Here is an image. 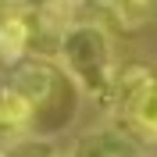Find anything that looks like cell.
I'll list each match as a JSON object with an SVG mask.
<instances>
[{"label":"cell","mask_w":157,"mask_h":157,"mask_svg":"<svg viewBox=\"0 0 157 157\" xmlns=\"http://www.w3.org/2000/svg\"><path fill=\"white\" fill-rule=\"evenodd\" d=\"M0 157H4V150H0Z\"/></svg>","instance_id":"cell-10"},{"label":"cell","mask_w":157,"mask_h":157,"mask_svg":"<svg viewBox=\"0 0 157 157\" xmlns=\"http://www.w3.org/2000/svg\"><path fill=\"white\" fill-rule=\"evenodd\" d=\"M154 82H157V75L147 64H125V68H118L114 86H111V93H107L111 114L121 118V121H128V114L136 111V104L143 100V93H147Z\"/></svg>","instance_id":"cell-2"},{"label":"cell","mask_w":157,"mask_h":157,"mask_svg":"<svg viewBox=\"0 0 157 157\" xmlns=\"http://www.w3.org/2000/svg\"><path fill=\"white\" fill-rule=\"evenodd\" d=\"M71 157H139V143L128 128H93L82 132L71 147Z\"/></svg>","instance_id":"cell-3"},{"label":"cell","mask_w":157,"mask_h":157,"mask_svg":"<svg viewBox=\"0 0 157 157\" xmlns=\"http://www.w3.org/2000/svg\"><path fill=\"white\" fill-rule=\"evenodd\" d=\"M54 82H57V75H54V68H50L47 61H29V64H18L11 86H18L36 107H43L54 97Z\"/></svg>","instance_id":"cell-4"},{"label":"cell","mask_w":157,"mask_h":157,"mask_svg":"<svg viewBox=\"0 0 157 157\" xmlns=\"http://www.w3.org/2000/svg\"><path fill=\"white\" fill-rule=\"evenodd\" d=\"M32 118H36V104L18 86L0 89V132H21L32 125Z\"/></svg>","instance_id":"cell-5"},{"label":"cell","mask_w":157,"mask_h":157,"mask_svg":"<svg viewBox=\"0 0 157 157\" xmlns=\"http://www.w3.org/2000/svg\"><path fill=\"white\" fill-rule=\"evenodd\" d=\"M57 61L64 75L93 100H107L114 86L118 64H114V43L111 32L100 21H71L61 29L57 39Z\"/></svg>","instance_id":"cell-1"},{"label":"cell","mask_w":157,"mask_h":157,"mask_svg":"<svg viewBox=\"0 0 157 157\" xmlns=\"http://www.w3.org/2000/svg\"><path fill=\"white\" fill-rule=\"evenodd\" d=\"M100 4H104V11H107L118 25L136 29V25H143V21L154 14V4H157V0H100Z\"/></svg>","instance_id":"cell-8"},{"label":"cell","mask_w":157,"mask_h":157,"mask_svg":"<svg viewBox=\"0 0 157 157\" xmlns=\"http://www.w3.org/2000/svg\"><path fill=\"white\" fill-rule=\"evenodd\" d=\"M128 132L139 139H147V143H157V82L143 93V100L136 104V111L128 114Z\"/></svg>","instance_id":"cell-7"},{"label":"cell","mask_w":157,"mask_h":157,"mask_svg":"<svg viewBox=\"0 0 157 157\" xmlns=\"http://www.w3.org/2000/svg\"><path fill=\"white\" fill-rule=\"evenodd\" d=\"M4 157H57V150L47 136H18L4 150Z\"/></svg>","instance_id":"cell-9"},{"label":"cell","mask_w":157,"mask_h":157,"mask_svg":"<svg viewBox=\"0 0 157 157\" xmlns=\"http://www.w3.org/2000/svg\"><path fill=\"white\" fill-rule=\"evenodd\" d=\"M32 39V25L25 14H7L0 21V61L4 64H21Z\"/></svg>","instance_id":"cell-6"}]
</instances>
